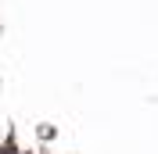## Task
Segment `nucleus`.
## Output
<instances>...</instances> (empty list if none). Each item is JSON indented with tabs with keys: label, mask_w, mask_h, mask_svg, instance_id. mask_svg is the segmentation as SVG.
I'll return each mask as SVG.
<instances>
[{
	"label": "nucleus",
	"mask_w": 158,
	"mask_h": 154,
	"mask_svg": "<svg viewBox=\"0 0 158 154\" xmlns=\"http://www.w3.org/2000/svg\"><path fill=\"white\" fill-rule=\"evenodd\" d=\"M0 154H4V151H0Z\"/></svg>",
	"instance_id": "nucleus-1"
}]
</instances>
